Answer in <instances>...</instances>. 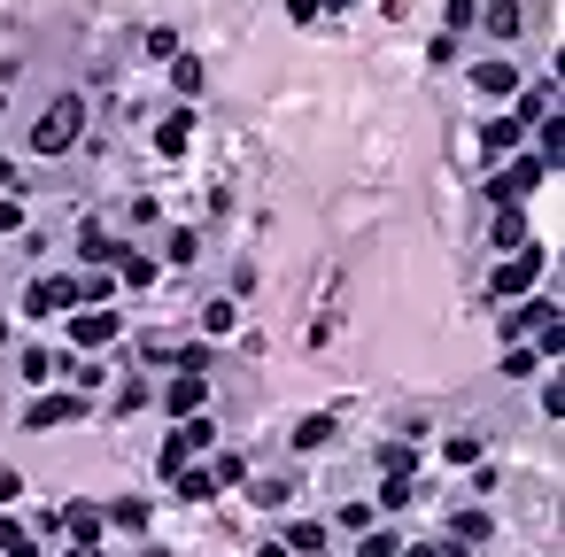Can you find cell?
I'll return each instance as SVG.
<instances>
[{"instance_id": "4316f807", "label": "cell", "mask_w": 565, "mask_h": 557, "mask_svg": "<svg viewBox=\"0 0 565 557\" xmlns=\"http://www.w3.org/2000/svg\"><path fill=\"white\" fill-rule=\"evenodd\" d=\"M295 496V472H264V480H256V503H287Z\"/></svg>"}, {"instance_id": "d6986e66", "label": "cell", "mask_w": 565, "mask_h": 557, "mask_svg": "<svg viewBox=\"0 0 565 557\" xmlns=\"http://www.w3.org/2000/svg\"><path fill=\"white\" fill-rule=\"evenodd\" d=\"M279 542H287V557H318V550H326V527H310V519H295V527L279 534Z\"/></svg>"}, {"instance_id": "7a4b0ae2", "label": "cell", "mask_w": 565, "mask_h": 557, "mask_svg": "<svg viewBox=\"0 0 565 557\" xmlns=\"http://www.w3.org/2000/svg\"><path fill=\"white\" fill-rule=\"evenodd\" d=\"M504 333H511V341H519V333H535V349H550V356H558V349H565L558 294H542V302H527V310H511V318H504Z\"/></svg>"}, {"instance_id": "ba28073f", "label": "cell", "mask_w": 565, "mask_h": 557, "mask_svg": "<svg viewBox=\"0 0 565 557\" xmlns=\"http://www.w3.org/2000/svg\"><path fill=\"white\" fill-rule=\"evenodd\" d=\"M163 480L179 488V503H209V496H217V480H209V465H186V457H179V465H163Z\"/></svg>"}, {"instance_id": "3957f363", "label": "cell", "mask_w": 565, "mask_h": 557, "mask_svg": "<svg viewBox=\"0 0 565 557\" xmlns=\"http://www.w3.org/2000/svg\"><path fill=\"white\" fill-rule=\"evenodd\" d=\"M535 279H542V248L527 240V248H519L504 271H488V294H496V302H519V294L535 287Z\"/></svg>"}, {"instance_id": "52a82bcc", "label": "cell", "mask_w": 565, "mask_h": 557, "mask_svg": "<svg viewBox=\"0 0 565 557\" xmlns=\"http://www.w3.org/2000/svg\"><path fill=\"white\" fill-rule=\"evenodd\" d=\"M62 527H70V542H78V550H93V542L109 534V511H101V503H70V511H62Z\"/></svg>"}, {"instance_id": "74e56055", "label": "cell", "mask_w": 565, "mask_h": 557, "mask_svg": "<svg viewBox=\"0 0 565 557\" xmlns=\"http://www.w3.org/2000/svg\"><path fill=\"white\" fill-rule=\"evenodd\" d=\"M0 341H8V318H0Z\"/></svg>"}, {"instance_id": "5b68a950", "label": "cell", "mask_w": 565, "mask_h": 557, "mask_svg": "<svg viewBox=\"0 0 565 557\" xmlns=\"http://www.w3.org/2000/svg\"><path fill=\"white\" fill-rule=\"evenodd\" d=\"M55 310H78L70 279H31L24 287V318H55Z\"/></svg>"}, {"instance_id": "d590c367", "label": "cell", "mask_w": 565, "mask_h": 557, "mask_svg": "<svg viewBox=\"0 0 565 557\" xmlns=\"http://www.w3.org/2000/svg\"><path fill=\"white\" fill-rule=\"evenodd\" d=\"M0 194H16V163H0Z\"/></svg>"}, {"instance_id": "8d00e7d4", "label": "cell", "mask_w": 565, "mask_h": 557, "mask_svg": "<svg viewBox=\"0 0 565 557\" xmlns=\"http://www.w3.org/2000/svg\"><path fill=\"white\" fill-rule=\"evenodd\" d=\"M256 557H287V542H264V550H256Z\"/></svg>"}, {"instance_id": "f546056e", "label": "cell", "mask_w": 565, "mask_h": 557, "mask_svg": "<svg viewBox=\"0 0 565 557\" xmlns=\"http://www.w3.org/2000/svg\"><path fill=\"white\" fill-rule=\"evenodd\" d=\"M240 325V302H209L202 310V333H233Z\"/></svg>"}, {"instance_id": "e0dca14e", "label": "cell", "mask_w": 565, "mask_h": 557, "mask_svg": "<svg viewBox=\"0 0 565 557\" xmlns=\"http://www.w3.org/2000/svg\"><path fill=\"white\" fill-rule=\"evenodd\" d=\"M186 140H194V117H186V109L155 124V147H163V155H186Z\"/></svg>"}, {"instance_id": "cb8c5ba5", "label": "cell", "mask_w": 565, "mask_h": 557, "mask_svg": "<svg viewBox=\"0 0 565 557\" xmlns=\"http://www.w3.org/2000/svg\"><path fill=\"white\" fill-rule=\"evenodd\" d=\"M480 147H488V155H511V147H519V124H511V117H496L488 132H480Z\"/></svg>"}, {"instance_id": "8fae6325", "label": "cell", "mask_w": 565, "mask_h": 557, "mask_svg": "<svg viewBox=\"0 0 565 557\" xmlns=\"http://www.w3.org/2000/svg\"><path fill=\"white\" fill-rule=\"evenodd\" d=\"M488 240H496V248H511V256L527 248V217H519V202H496V217H488Z\"/></svg>"}, {"instance_id": "603a6c76", "label": "cell", "mask_w": 565, "mask_h": 557, "mask_svg": "<svg viewBox=\"0 0 565 557\" xmlns=\"http://www.w3.org/2000/svg\"><path fill=\"white\" fill-rule=\"evenodd\" d=\"M326 441H333V418H326V411H310V418L295 426V449H326Z\"/></svg>"}, {"instance_id": "44dd1931", "label": "cell", "mask_w": 565, "mask_h": 557, "mask_svg": "<svg viewBox=\"0 0 565 557\" xmlns=\"http://www.w3.org/2000/svg\"><path fill=\"white\" fill-rule=\"evenodd\" d=\"M117 271L124 287H155V256H140V248H117Z\"/></svg>"}, {"instance_id": "8992f818", "label": "cell", "mask_w": 565, "mask_h": 557, "mask_svg": "<svg viewBox=\"0 0 565 557\" xmlns=\"http://www.w3.org/2000/svg\"><path fill=\"white\" fill-rule=\"evenodd\" d=\"M70 341H78V349H109V341H117V310H78V318H70Z\"/></svg>"}, {"instance_id": "9c48e42d", "label": "cell", "mask_w": 565, "mask_h": 557, "mask_svg": "<svg viewBox=\"0 0 565 557\" xmlns=\"http://www.w3.org/2000/svg\"><path fill=\"white\" fill-rule=\"evenodd\" d=\"M209 441H217V426H209L202 411L179 418V434H171V449H163V465H179V457H194V449H209Z\"/></svg>"}, {"instance_id": "d4e9b609", "label": "cell", "mask_w": 565, "mask_h": 557, "mask_svg": "<svg viewBox=\"0 0 565 557\" xmlns=\"http://www.w3.org/2000/svg\"><path fill=\"white\" fill-rule=\"evenodd\" d=\"M395 550H403V542H395L387 527H364L357 534V557H395Z\"/></svg>"}, {"instance_id": "484cf974", "label": "cell", "mask_w": 565, "mask_h": 557, "mask_svg": "<svg viewBox=\"0 0 565 557\" xmlns=\"http://www.w3.org/2000/svg\"><path fill=\"white\" fill-rule=\"evenodd\" d=\"M109 527H124V534H140V527H148V503H140V496H124L117 511H109Z\"/></svg>"}, {"instance_id": "e575fe53", "label": "cell", "mask_w": 565, "mask_h": 557, "mask_svg": "<svg viewBox=\"0 0 565 557\" xmlns=\"http://www.w3.org/2000/svg\"><path fill=\"white\" fill-rule=\"evenodd\" d=\"M8 557H39V542H31V534H24V542H8Z\"/></svg>"}, {"instance_id": "2e32d148", "label": "cell", "mask_w": 565, "mask_h": 557, "mask_svg": "<svg viewBox=\"0 0 565 557\" xmlns=\"http://www.w3.org/2000/svg\"><path fill=\"white\" fill-rule=\"evenodd\" d=\"M473 86L488 93V101H504V93H519V70H511V62H480V70H473Z\"/></svg>"}, {"instance_id": "ac0fdd59", "label": "cell", "mask_w": 565, "mask_h": 557, "mask_svg": "<svg viewBox=\"0 0 565 557\" xmlns=\"http://www.w3.org/2000/svg\"><path fill=\"white\" fill-rule=\"evenodd\" d=\"M535 140H542V163L558 171V163H565V117H558V109H550V117L535 124Z\"/></svg>"}, {"instance_id": "4fadbf2b", "label": "cell", "mask_w": 565, "mask_h": 557, "mask_svg": "<svg viewBox=\"0 0 565 557\" xmlns=\"http://www.w3.org/2000/svg\"><path fill=\"white\" fill-rule=\"evenodd\" d=\"M78 256H86L93 271L117 264V233H109V225H78Z\"/></svg>"}, {"instance_id": "f1b7e54d", "label": "cell", "mask_w": 565, "mask_h": 557, "mask_svg": "<svg viewBox=\"0 0 565 557\" xmlns=\"http://www.w3.org/2000/svg\"><path fill=\"white\" fill-rule=\"evenodd\" d=\"M171 86H179V93H202V62H194V55H171Z\"/></svg>"}, {"instance_id": "836d02e7", "label": "cell", "mask_w": 565, "mask_h": 557, "mask_svg": "<svg viewBox=\"0 0 565 557\" xmlns=\"http://www.w3.org/2000/svg\"><path fill=\"white\" fill-rule=\"evenodd\" d=\"M318 8H326V0H287V16H295V24H310Z\"/></svg>"}, {"instance_id": "83f0119b", "label": "cell", "mask_w": 565, "mask_h": 557, "mask_svg": "<svg viewBox=\"0 0 565 557\" xmlns=\"http://www.w3.org/2000/svg\"><path fill=\"white\" fill-rule=\"evenodd\" d=\"M449 542H465V550H473V542H488V511H465V519H449Z\"/></svg>"}, {"instance_id": "277c9868", "label": "cell", "mask_w": 565, "mask_h": 557, "mask_svg": "<svg viewBox=\"0 0 565 557\" xmlns=\"http://www.w3.org/2000/svg\"><path fill=\"white\" fill-rule=\"evenodd\" d=\"M542 178H550V163H542V155H519V163H504V171L488 178V194H496V202H527Z\"/></svg>"}, {"instance_id": "4dcf8cb0", "label": "cell", "mask_w": 565, "mask_h": 557, "mask_svg": "<svg viewBox=\"0 0 565 557\" xmlns=\"http://www.w3.org/2000/svg\"><path fill=\"white\" fill-rule=\"evenodd\" d=\"M395 557H465V542H411V550H395Z\"/></svg>"}, {"instance_id": "1f68e13d", "label": "cell", "mask_w": 565, "mask_h": 557, "mask_svg": "<svg viewBox=\"0 0 565 557\" xmlns=\"http://www.w3.org/2000/svg\"><path fill=\"white\" fill-rule=\"evenodd\" d=\"M55 372V349H24V380H47Z\"/></svg>"}, {"instance_id": "7c38bea8", "label": "cell", "mask_w": 565, "mask_h": 557, "mask_svg": "<svg viewBox=\"0 0 565 557\" xmlns=\"http://www.w3.org/2000/svg\"><path fill=\"white\" fill-rule=\"evenodd\" d=\"M209 403V387H202V372H179V380H171V395H163V411L171 418H194Z\"/></svg>"}, {"instance_id": "f35d334b", "label": "cell", "mask_w": 565, "mask_h": 557, "mask_svg": "<svg viewBox=\"0 0 565 557\" xmlns=\"http://www.w3.org/2000/svg\"><path fill=\"white\" fill-rule=\"evenodd\" d=\"M318 557H326V550H318Z\"/></svg>"}, {"instance_id": "6da1fadb", "label": "cell", "mask_w": 565, "mask_h": 557, "mask_svg": "<svg viewBox=\"0 0 565 557\" xmlns=\"http://www.w3.org/2000/svg\"><path fill=\"white\" fill-rule=\"evenodd\" d=\"M78 132H86V101H78V93H55V109L31 124V155H70Z\"/></svg>"}, {"instance_id": "30bf717a", "label": "cell", "mask_w": 565, "mask_h": 557, "mask_svg": "<svg viewBox=\"0 0 565 557\" xmlns=\"http://www.w3.org/2000/svg\"><path fill=\"white\" fill-rule=\"evenodd\" d=\"M78 411H86L78 395H47V403H31V411H24V426H31V434H47V426H70Z\"/></svg>"}, {"instance_id": "9a60e30c", "label": "cell", "mask_w": 565, "mask_h": 557, "mask_svg": "<svg viewBox=\"0 0 565 557\" xmlns=\"http://www.w3.org/2000/svg\"><path fill=\"white\" fill-rule=\"evenodd\" d=\"M550 109H558V78H542L535 93H519V117H511V124L527 132V124H542V117H550Z\"/></svg>"}, {"instance_id": "d6a6232c", "label": "cell", "mask_w": 565, "mask_h": 557, "mask_svg": "<svg viewBox=\"0 0 565 557\" xmlns=\"http://www.w3.org/2000/svg\"><path fill=\"white\" fill-rule=\"evenodd\" d=\"M24 225V209H16V194H0V233H16Z\"/></svg>"}, {"instance_id": "5bb4252c", "label": "cell", "mask_w": 565, "mask_h": 557, "mask_svg": "<svg viewBox=\"0 0 565 557\" xmlns=\"http://www.w3.org/2000/svg\"><path fill=\"white\" fill-rule=\"evenodd\" d=\"M70 294H78V310H109V302H117V279H109V271H86V279H70Z\"/></svg>"}, {"instance_id": "7402d4cb", "label": "cell", "mask_w": 565, "mask_h": 557, "mask_svg": "<svg viewBox=\"0 0 565 557\" xmlns=\"http://www.w3.org/2000/svg\"><path fill=\"white\" fill-rule=\"evenodd\" d=\"M473 24H488L496 39H511V31H519V0H488V16H473Z\"/></svg>"}, {"instance_id": "ffe728a7", "label": "cell", "mask_w": 565, "mask_h": 557, "mask_svg": "<svg viewBox=\"0 0 565 557\" xmlns=\"http://www.w3.org/2000/svg\"><path fill=\"white\" fill-rule=\"evenodd\" d=\"M380 465H387V480H418V449H411V441H387Z\"/></svg>"}]
</instances>
